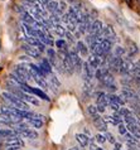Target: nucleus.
Returning a JSON list of instances; mask_svg holds the SVG:
<instances>
[{
  "mask_svg": "<svg viewBox=\"0 0 140 150\" xmlns=\"http://www.w3.org/2000/svg\"><path fill=\"white\" fill-rule=\"evenodd\" d=\"M3 97L5 98V100H8L10 103H13L15 109H19V110H23V111H28V105H27V103L24 102L23 100L18 98L16 96L11 95L10 92H4L3 93Z\"/></svg>",
  "mask_w": 140,
  "mask_h": 150,
  "instance_id": "nucleus-1",
  "label": "nucleus"
},
{
  "mask_svg": "<svg viewBox=\"0 0 140 150\" xmlns=\"http://www.w3.org/2000/svg\"><path fill=\"white\" fill-rule=\"evenodd\" d=\"M68 54H69V58L72 61V64H73V68H75L76 72H82V67H83V62H82L80 54L77 53L76 48L71 49L68 51Z\"/></svg>",
  "mask_w": 140,
  "mask_h": 150,
  "instance_id": "nucleus-2",
  "label": "nucleus"
},
{
  "mask_svg": "<svg viewBox=\"0 0 140 150\" xmlns=\"http://www.w3.org/2000/svg\"><path fill=\"white\" fill-rule=\"evenodd\" d=\"M82 76H83V81L85 82H91V80L95 77V69L87 63V62H83V67H82Z\"/></svg>",
  "mask_w": 140,
  "mask_h": 150,
  "instance_id": "nucleus-3",
  "label": "nucleus"
},
{
  "mask_svg": "<svg viewBox=\"0 0 140 150\" xmlns=\"http://www.w3.org/2000/svg\"><path fill=\"white\" fill-rule=\"evenodd\" d=\"M122 63H124V59H122L121 57H112V59L110 61V63H109V66H107V68H109V71L111 72H120V69H121V67H122Z\"/></svg>",
  "mask_w": 140,
  "mask_h": 150,
  "instance_id": "nucleus-4",
  "label": "nucleus"
},
{
  "mask_svg": "<svg viewBox=\"0 0 140 150\" xmlns=\"http://www.w3.org/2000/svg\"><path fill=\"white\" fill-rule=\"evenodd\" d=\"M5 145L8 148L10 146H14V148H23L24 146V141L22 140L20 136H11V137H8L5 140Z\"/></svg>",
  "mask_w": 140,
  "mask_h": 150,
  "instance_id": "nucleus-5",
  "label": "nucleus"
},
{
  "mask_svg": "<svg viewBox=\"0 0 140 150\" xmlns=\"http://www.w3.org/2000/svg\"><path fill=\"white\" fill-rule=\"evenodd\" d=\"M87 63L91 66V67L96 71L97 68H100L102 63H104V57H97V56H90L88 57V61H87Z\"/></svg>",
  "mask_w": 140,
  "mask_h": 150,
  "instance_id": "nucleus-6",
  "label": "nucleus"
},
{
  "mask_svg": "<svg viewBox=\"0 0 140 150\" xmlns=\"http://www.w3.org/2000/svg\"><path fill=\"white\" fill-rule=\"evenodd\" d=\"M102 28H104V24H102L101 20H93L92 24H91V27H90V30L88 33L90 34H92V35H97V34H100L101 30H102Z\"/></svg>",
  "mask_w": 140,
  "mask_h": 150,
  "instance_id": "nucleus-7",
  "label": "nucleus"
},
{
  "mask_svg": "<svg viewBox=\"0 0 140 150\" xmlns=\"http://www.w3.org/2000/svg\"><path fill=\"white\" fill-rule=\"evenodd\" d=\"M121 96H122V98H124V100H130V101H134V100H140L139 95L135 92V91L129 90V88H122Z\"/></svg>",
  "mask_w": 140,
  "mask_h": 150,
  "instance_id": "nucleus-8",
  "label": "nucleus"
},
{
  "mask_svg": "<svg viewBox=\"0 0 140 150\" xmlns=\"http://www.w3.org/2000/svg\"><path fill=\"white\" fill-rule=\"evenodd\" d=\"M82 95H83V100H87L93 96V86L91 82H85L83 88H82Z\"/></svg>",
  "mask_w": 140,
  "mask_h": 150,
  "instance_id": "nucleus-9",
  "label": "nucleus"
},
{
  "mask_svg": "<svg viewBox=\"0 0 140 150\" xmlns=\"http://www.w3.org/2000/svg\"><path fill=\"white\" fill-rule=\"evenodd\" d=\"M16 131V130H15ZM18 132V136H23V137H28V139H37L38 137V132L32 130V129H25L23 131H16Z\"/></svg>",
  "mask_w": 140,
  "mask_h": 150,
  "instance_id": "nucleus-10",
  "label": "nucleus"
},
{
  "mask_svg": "<svg viewBox=\"0 0 140 150\" xmlns=\"http://www.w3.org/2000/svg\"><path fill=\"white\" fill-rule=\"evenodd\" d=\"M23 51L27 53L28 56L33 58H40V52L34 47H29V45H23Z\"/></svg>",
  "mask_w": 140,
  "mask_h": 150,
  "instance_id": "nucleus-11",
  "label": "nucleus"
},
{
  "mask_svg": "<svg viewBox=\"0 0 140 150\" xmlns=\"http://www.w3.org/2000/svg\"><path fill=\"white\" fill-rule=\"evenodd\" d=\"M76 51H77L78 54L82 56V57H86V56L88 54V48L86 47V44H85L82 40H78V42H77V44H76Z\"/></svg>",
  "mask_w": 140,
  "mask_h": 150,
  "instance_id": "nucleus-12",
  "label": "nucleus"
},
{
  "mask_svg": "<svg viewBox=\"0 0 140 150\" xmlns=\"http://www.w3.org/2000/svg\"><path fill=\"white\" fill-rule=\"evenodd\" d=\"M11 136H18V132L11 129H0V139H4V137L8 139Z\"/></svg>",
  "mask_w": 140,
  "mask_h": 150,
  "instance_id": "nucleus-13",
  "label": "nucleus"
},
{
  "mask_svg": "<svg viewBox=\"0 0 140 150\" xmlns=\"http://www.w3.org/2000/svg\"><path fill=\"white\" fill-rule=\"evenodd\" d=\"M76 140L80 143L82 148H86L90 144V137L86 134H76Z\"/></svg>",
  "mask_w": 140,
  "mask_h": 150,
  "instance_id": "nucleus-14",
  "label": "nucleus"
},
{
  "mask_svg": "<svg viewBox=\"0 0 140 150\" xmlns=\"http://www.w3.org/2000/svg\"><path fill=\"white\" fill-rule=\"evenodd\" d=\"M93 124H95V126H96V129H97L98 131H104V132H106V130H107V124L104 121V119H102V117L97 119V120H95Z\"/></svg>",
  "mask_w": 140,
  "mask_h": 150,
  "instance_id": "nucleus-15",
  "label": "nucleus"
},
{
  "mask_svg": "<svg viewBox=\"0 0 140 150\" xmlns=\"http://www.w3.org/2000/svg\"><path fill=\"white\" fill-rule=\"evenodd\" d=\"M49 78H51V87H49V88H52L54 92H58V88L61 87V82L58 81V78H57L53 73H51V77Z\"/></svg>",
  "mask_w": 140,
  "mask_h": 150,
  "instance_id": "nucleus-16",
  "label": "nucleus"
},
{
  "mask_svg": "<svg viewBox=\"0 0 140 150\" xmlns=\"http://www.w3.org/2000/svg\"><path fill=\"white\" fill-rule=\"evenodd\" d=\"M114 80H115V78H114V76H112V73L109 72L107 74H105V76L102 77V80L100 81V83H101V85L104 86V87H106V86H109V85H112Z\"/></svg>",
  "mask_w": 140,
  "mask_h": 150,
  "instance_id": "nucleus-17",
  "label": "nucleus"
},
{
  "mask_svg": "<svg viewBox=\"0 0 140 150\" xmlns=\"http://www.w3.org/2000/svg\"><path fill=\"white\" fill-rule=\"evenodd\" d=\"M125 137V141L127 143V145H133V146H136V145L139 144V140L136 139V137H134L133 134H130V132H126V134L124 135Z\"/></svg>",
  "mask_w": 140,
  "mask_h": 150,
  "instance_id": "nucleus-18",
  "label": "nucleus"
},
{
  "mask_svg": "<svg viewBox=\"0 0 140 150\" xmlns=\"http://www.w3.org/2000/svg\"><path fill=\"white\" fill-rule=\"evenodd\" d=\"M33 78H34V81H35L37 83H38V86H39V87H42L43 90H48V88H49L48 83L46 82V78L40 77V76H38V74H37V76H34Z\"/></svg>",
  "mask_w": 140,
  "mask_h": 150,
  "instance_id": "nucleus-19",
  "label": "nucleus"
},
{
  "mask_svg": "<svg viewBox=\"0 0 140 150\" xmlns=\"http://www.w3.org/2000/svg\"><path fill=\"white\" fill-rule=\"evenodd\" d=\"M46 9L51 14L57 13V10H58V1H56V0H52V1H49V4L46 6Z\"/></svg>",
  "mask_w": 140,
  "mask_h": 150,
  "instance_id": "nucleus-20",
  "label": "nucleus"
},
{
  "mask_svg": "<svg viewBox=\"0 0 140 150\" xmlns=\"http://www.w3.org/2000/svg\"><path fill=\"white\" fill-rule=\"evenodd\" d=\"M101 48H102V51H104V54H107V53L111 52L112 43H111L110 40H107V39H104L102 40V43H101Z\"/></svg>",
  "mask_w": 140,
  "mask_h": 150,
  "instance_id": "nucleus-21",
  "label": "nucleus"
},
{
  "mask_svg": "<svg viewBox=\"0 0 140 150\" xmlns=\"http://www.w3.org/2000/svg\"><path fill=\"white\" fill-rule=\"evenodd\" d=\"M39 66L44 69V72H46L47 74H49V73L52 72V66H51V63H49V61L47 59V58H43V59H42V63H40Z\"/></svg>",
  "mask_w": 140,
  "mask_h": 150,
  "instance_id": "nucleus-22",
  "label": "nucleus"
},
{
  "mask_svg": "<svg viewBox=\"0 0 140 150\" xmlns=\"http://www.w3.org/2000/svg\"><path fill=\"white\" fill-rule=\"evenodd\" d=\"M32 93L37 95L38 97H40L42 100H46V101H49V97L47 96V93H46V92H43V91H42V90H39V88H32Z\"/></svg>",
  "mask_w": 140,
  "mask_h": 150,
  "instance_id": "nucleus-23",
  "label": "nucleus"
},
{
  "mask_svg": "<svg viewBox=\"0 0 140 150\" xmlns=\"http://www.w3.org/2000/svg\"><path fill=\"white\" fill-rule=\"evenodd\" d=\"M56 47L59 49V51H64V49H68V45H67V42H66L64 39H58L54 42Z\"/></svg>",
  "mask_w": 140,
  "mask_h": 150,
  "instance_id": "nucleus-24",
  "label": "nucleus"
},
{
  "mask_svg": "<svg viewBox=\"0 0 140 150\" xmlns=\"http://www.w3.org/2000/svg\"><path fill=\"white\" fill-rule=\"evenodd\" d=\"M25 42L28 44H30V47H34V48H37L40 43H42V42H39L37 38H33V37H25Z\"/></svg>",
  "mask_w": 140,
  "mask_h": 150,
  "instance_id": "nucleus-25",
  "label": "nucleus"
},
{
  "mask_svg": "<svg viewBox=\"0 0 140 150\" xmlns=\"http://www.w3.org/2000/svg\"><path fill=\"white\" fill-rule=\"evenodd\" d=\"M126 53V49L124 47H121V45H116L114 49V56L115 57H122Z\"/></svg>",
  "mask_w": 140,
  "mask_h": 150,
  "instance_id": "nucleus-26",
  "label": "nucleus"
},
{
  "mask_svg": "<svg viewBox=\"0 0 140 150\" xmlns=\"http://www.w3.org/2000/svg\"><path fill=\"white\" fill-rule=\"evenodd\" d=\"M53 29H54V32H56L59 37H64V35H66V29H64V27L61 25V24L53 25Z\"/></svg>",
  "mask_w": 140,
  "mask_h": 150,
  "instance_id": "nucleus-27",
  "label": "nucleus"
},
{
  "mask_svg": "<svg viewBox=\"0 0 140 150\" xmlns=\"http://www.w3.org/2000/svg\"><path fill=\"white\" fill-rule=\"evenodd\" d=\"M29 121H30V124L35 129H40V127L43 126V122H42V120H40V119H30Z\"/></svg>",
  "mask_w": 140,
  "mask_h": 150,
  "instance_id": "nucleus-28",
  "label": "nucleus"
},
{
  "mask_svg": "<svg viewBox=\"0 0 140 150\" xmlns=\"http://www.w3.org/2000/svg\"><path fill=\"white\" fill-rule=\"evenodd\" d=\"M87 112L90 115H91V117H93V116H96L98 112H97V109H96V106H93V105H90L87 107Z\"/></svg>",
  "mask_w": 140,
  "mask_h": 150,
  "instance_id": "nucleus-29",
  "label": "nucleus"
},
{
  "mask_svg": "<svg viewBox=\"0 0 140 150\" xmlns=\"http://www.w3.org/2000/svg\"><path fill=\"white\" fill-rule=\"evenodd\" d=\"M119 114H120L122 117H125V116H129V115H131V111L129 110V109H126V107H120V110L117 111Z\"/></svg>",
  "mask_w": 140,
  "mask_h": 150,
  "instance_id": "nucleus-30",
  "label": "nucleus"
},
{
  "mask_svg": "<svg viewBox=\"0 0 140 150\" xmlns=\"http://www.w3.org/2000/svg\"><path fill=\"white\" fill-rule=\"evenodd\" d=\"M105 137H106V140H107L109 143H111V144L116 143V139H115V136L112 134H110V132H107V131L105 132Z\"/></svg>",
  "mask_w": 140,
  "mask_h": 150,
  "instance_id": "nucleus-31",
  "label": "nucleus"
},
{
  "mask_svg": "<svg viewBox=\"0 0 140 150\" xmlns=\"http://www.w3.org/2000/svg\"><path fill=\"white\" fill-rule=\"evenodd\" d=\"M136 52H138V47L134 43H131V45L129 47V57H133Z\"/></svg>",
  "mask_w": 140,
  "mask_h": 150,
  "instance_id": "nucleus-32",
  "label": "nucleus"
},
{
  "mask_svg": "<svg viewBox=\"0 0 140 150\" xmlns=\"http://www.w3.org/2000/svg\"><path fill=\"white\" fill-rule=\"evenodd\" d=\"M95 140H96L98 144H104L106 141V137H105V135H102V134H97L96 136H95Z\"/></svg>",
  "mask_w": 140,
  "mask_h": 150,
  "instance_id": "nucleus-33",
  "label": "nucleus"
},
{
  "mask_svg": "<svg viewBox=\"0 0 140 150\" xmlns=\"http://www.w3.org/2000/svg\"><path fill=\"white\" fill-rule=\"evenodd\" d=\"M104 121L106 122V124H111V125H116V122H115V120H114V117L112 116H109V115H106V116H104Z\"/></svg>",
  "mask_w": 140,
  "mask_h": 150,
  "instance_id": "nucleus-34",
  "label": "nucleus"
},
{
  "mask_svg": "<svg viewBox=\"0 0 140 150\" xmlns=\"http://www.w3.org/2000/svg\"><path fill=\"white\" fill-rule=\"evenodd\" d=\"M117 129H119V132H120L121 135H125V134H126V130H127V129H126V126H125V125L122 124V122L117 125Z\"/></svg>",
  "mask_w": 140,
  "mask_h": 150,
  "instance_id": "nucleus-35",
  "label": "nucleus"
},
{
  "mask_svg": "<svg viewBox=\"0 0 140 150\" xmlns=\"http://www.w3.org/2000/svg\"><path fill=\"white\" fill-rule=\"evenodd\" d=\"M106 90H107V91H109V92H111V93H114V92H115V91H116V90H117V87H116V86H115V85H114V83H112V85H109V86H106Z\"/></svg>",
  "mask_w": 140,
  "mask_h": 150,
  "instance_id": "nucleus-36",
  "label": "nucleus"
},
{
  "mask_svg": "<svg viewBox=\"0 0 140 150\" xmlns=\"http://www.w3.org/2000/svg\"><path fill=\"white\" fill-rule=\"evenodd\" d=\"M66 38H67V40H69V42H75V37H73V34L71 32H66Z\"/></svg>",
  "mask_w": 140,
  "mask_h": 150,
  "instance_id": "nucleus-37",
  "label": "nucleus"
},
{
  "mask_svg": "<svg viewBox=\"0 0 140 150\" xmlns=\"http://www.w3.org/2000/svg\"><path fill=\"white\" fill-rule=\"evenodd\" d=\"M109 106H110V109H112L115 112H117L119 110H120V107H121V106H119L117 103H109Z\"/></svg>",
  "mask_w": 140,
  "mask_h": 150,
  "instance_id": "nucleus-38",
  "label": "nucleus"
},
{
  "mask_svg": "<svg viewBox=\"0 0 140 150\" xmlns=\"http://www.w3.org/2000/svg\"><path fill=\"white\" fill-rule=\"evenodd\" d=\"M114 150H122V146L120 143H115L114 144Z\"/></svg>",
  "mask_w": 140,
  "mask_h": 150,
  "instance_id": "nucleus-39",
  "label": "nucleus"
},
{
  "mask_svg": "<svg viewBox=\"0 0 140 150\" xmlns=\"http://www.w3.org/2000/svg\"><path fill=\"white\" fill-rule=\"evenodd\" d=\"M97 148L98 146H96L93 143H91V145H90V150H97Z\"/></svg>",
  "mask_w": 140,
  "mask_h": 150,
  "instance_id": "nucleus-40",
  "label": "nucleus"
},
{
  "mask_svg": "<svg viewBox=\"0 0 140 150\" xmlns=\"http://www.w3.org/2000/svg\"><path fill=\"white\" fill-rule=\"evenodd\" d=\"M134 64H135V68H136V69H139V71H140V59H139V61H136V62H135Z\"/></svg>",
  "mask_w": 140,
  "mask_h": 150,
  "instance_id": "nucleus-41",
  "label": "nucleus"
},
{
  "mask_svg": "<svg viewBox=\"0 0 140 150\" xmlns=\"http://www.w3.org/2000/svg\"><path fill=\"white\" fill-rule=\"evenodd\" d=\"M125 1L127 3V5H130V6H131V4H133V0H125Z\"/></svg>",
  "mask_w": 140,
  "mask_h": 150,
  "instance_id": "nucleus-42",
  "label": "nucleus"
},
{
  "mask_svg": "<svg viewBox=\"0 0 140 150\" xmlns=\"http://www.w3.org/2000/svg\"><path fill=\"white\" fill-rule=\"evenodd\" d=\"M27 1H28V3H29V4H33V3H34V1H35V0H27Z\"/></svg>",
  "mask_w": 140,
  "mask_h": 150,
  "instance_id": "nucleus-43",
  "label": "nucleus"
},
{
  "mask_svg": "<svg viewBox=\"0 0 140 150\" xmlns=\"http://www.w3.org/2000/svg\"><path fill=\"white\" fill-rule=\"evenodd\" d=\"M69 150H78V149H77V148H71Z\"/></svg>",
  "mask_w": 140,
  "mask_h": 150,
  "instance_id": "nucleus-44",
  "label": "nucleus"
}]
</instances>
